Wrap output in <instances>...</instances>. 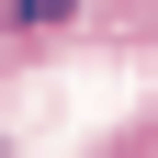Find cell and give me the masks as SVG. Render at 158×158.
Here are the masks:
<instances>
[{
	"label": "cell",
	"mask_w": 158,
	"mask_h": 158,
	"mask_svg": "<svg viewBox=\"0 0 158 158\" xmlns=\"http://www.w3.org/2000/svg\"><path fill=\"white\" fill-rule=\"evenodd\" d=\"M45 23H79V0H11V34H45Z\"/></svg>",
	"instance_id": "1"
},
{
	"label": "cell",
	"mask_w": 158,
	"mask_h": 158,
	"mask_svg": "<svg viewBox=\"0 0 158 158\" xmlns=\"http://www.w3.org/2000/svg\"><path fill=\"white\" fill-rule=\"evenodd\" d=\"M102 158H147V147H135V135H124V147H102Z\"/></svg>",
	"instance_id": "2"
}]
</instances>
